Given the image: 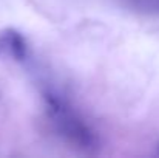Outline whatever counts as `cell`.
<instances>
[{"mask_svg": "<svg viewBox=\"0 0 159 158\" xmlns=\"http://www.w3.org/2000/svg\"><path fill=\"white\" fill-rule=\"evenodd\" d=\"M48 104L51 107L50 108L51 116L57 127L60 129L62 135H65L70 141L76 143L80 147H91L94 144L93 132L79 118H76L71 112H68V108L63 107V104L56 96L48 98Z\"/></svg>", "mask_w": 159, "mask_h": 158, "instance_id": "obj_1", "label": "cell"}, {"mask_svg": "<svg viewBox=\"0 0 159 158\" xmlns=\"http://www.w3.org/2000/svg\"><path fill=\"white\" fill-rule=\"evenodd\" d=\"M28 54L25 37L14 28H5L0 31V59L11 57L17 62L23 60Z\"/></svg>", "mask_w": 159, "mask_h": 158, "instance_id": "obj_2", "label": "cell"}]
</instances>
